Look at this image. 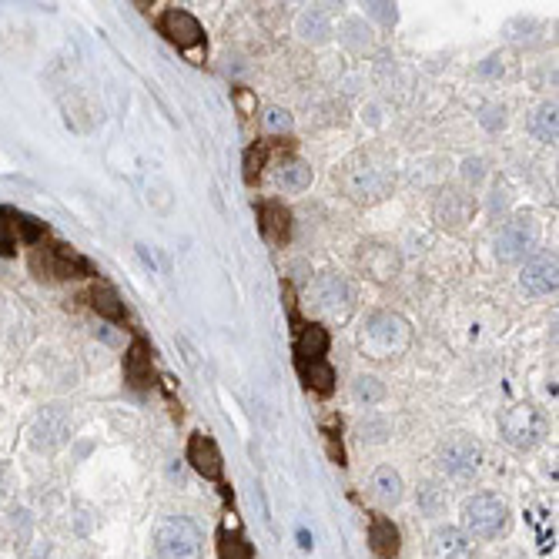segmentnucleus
I'll return each instance as SVG.
<instances>
[{"instance_id": "obj_9", "label": "nucleus", "mask_w": 559, "mask_h": 559, "mask_svg": "<svg viewBox=\"0 0 559 559\" xmlns=\"http://www.w3.org/2000/svg\"><path fill=\"white\" fill-rule=\"evenodd\" d=\"M432 559H479L476 543H472L469 533H462L456 526H442L432 533Z\"/></svg>"}, {"instance_id": "obj_4", "label": "nucleus", "mask_w": 559, "mask_h": 559, "mask_svg": "<svg viewBox=\"0 0 559 559\" xmlns=\"http://www.w3.org/2000/svg\"><path fill=\"white\" fill-rule=\"evenodd\" d=\"M439 466L449 472L452 479H472L479 469H483V449H479L476 439L469 436H452L442 442L439 449Z\"/></svg>"}, {"instance_id": "obj_11", "label": "nucleus", "mask_w": 559, "mask_h": 559, "mask_svg": "<svg viewBox=\"0 0 559 559\" xmlns=\"http://www.w3.org/2000/svg\"><path fill=\"white\" fill-rule=\"evenodd\" d=\"M519 285H523L529 295L556 292V262L549 255H539L533 262H526L523 275H519Z\"/></svg>"}, {"instance_id": "obj_24", "label": "nucleus", "mask_w": 559, "mask_h": 559, "mask_svg": "<svg viewBox=\"0 0 559 559\" xmlns=\"http://www.w3.org/2000/svg\"><path fill=\"white\" fill-rule=\"evenodd\" d=\"M533 131L539 134V141H556V104H543L533 114Z\"/></svg>"}, {"instance_id": "obj_7", "label": "nucleus", "mask_w": 559, "mask_h": 559, "mask_svg": "<svg viewBox=\"0 0 559 559\" xmlns=\"http://www.w3.org/2000/svg\"><path fill=\"white\" fill-rule=\"evenodd\" d=\"M67 436H71V416H67L64 406H51L44 409L37 422L31 426V446L37 452H54L61 449Z\"/></svg>"}, {"instance_id": "obj_21", "label": "nucleus", "mask_w": 559, "mask_h": 559, "mask_svg": "<svg viewBox=\"0 0 559 559\" xmlns=\"http://www.w3.org/2000/svg\"><path fill=\"white\" fill-rule=\"evenodd\" d=\"M218 556L221 559H252L255 553H252V543H248V539L238 533V529H221L218 533Z\"/></svg>"}, {"instance_id": "obj_27", "label": "nucleus", "mask_w": 559, "mask_h": 559, "mask_svg": "<svg viewBox=\"0 0 559 559\" xmlns=\"http://www.w3.org/2000/svg\"><path fill=\"white\" fill-rule=\"evenodd\" d=\"M355 399L379 402V399H382V385H379V379H372V375H362V379H355Z\"/></svg>"}, {"instance_id": "obj_17", "label": "nucleus", "mask_w": 559, "mask_h": 559, "mask_svg": "<svg viewBox=\"0 0 559 559\" xmlns=\"http://www.w3.org/2000/svg\"><path fill=\"white\" fill-rule=\"evenodd\" d=\"M308 185H312V168L298 158H285L282 168H278V188L288 191V195H298Z\"/></svg>"}, {"instance_id": "obj_28", "label": "nucleus", "mask_w": 559, "mask_h": 559, "mask_svg": "<svg viewBox=\"0 0 559 559\" xmlns=\"http://www.w3.org/2000/svg\"><path fill=\"white\" fill-rule=\"evenodd\" d=\"M288 124H292V118L282 111V108H272L265 114V128H272V131H288Z\"/></svg>"}, {"instance_id": "obj_14", "label": "nucleus", "mask_w": 559, "mask_h": 559, "mask_svg": "<svg viewBox=\"0 0 559 559\" xmlns=\"http://www.w3.org/2000/svg\"><path fill=\"white\" fill-rule=\"evenodd\" d=\"M369 543H372V553L382 556V559L399 556V549H402L399 529H395L392 519H385V516H372V523H369Z\"/></svg>"}, {"instance_id": "obj_25", "label": "nucleus", "mask_w": 559, "mask_h": 559, "mask_svg": "<svg viewBox=\"0 0 559 559\" xmlns=\"http://www.w3.org/2000/svg\"><path fill=\"white\" fill-rule=\"evenodd\" d=\"M17 242H21L17 238V215L0 208V255H14Z\"/></svg>"}, {"instance_id": "obj_16", "label": "nucleus", "mask_w": 559, "mask_h": 559, "mask_svg": "<svg viewBox=\"0 0 559 559\" xmlns=\"http://www.w3.org/2000/svg\"><path fill=\"white\" fill-rule=\"evenodd\" d=\"M258 221H262V235L268 238L272 245H285L288 242V211L282 205H275V201H265L262 208H258Z\"/></svg>"}, {"instance_id": "obj_12", "label": "nucleus", "mask_w": 559, "mask_h": 559, "mask_svg": "<svg viewBox=\"0 0 559 559\" xmlns=\"http://www.w3.org/2000/svg\"><path fill=\"white\" fill-rule=\"evenodd\" d=\"M188 459L205 479H218L221 476V452L215 446V439L205 436V432H195L188 442Z\"/></svg>"}, {"instance_id": "obj_8", "label": "nucleus", "mask_w": 559, "mask_h": 559, "mask_svg": "<svg viewBox=\"0 0 559 559\" xmlns=\"http://www.w3.org/2000/svg\"><path fill=\"white\" fill-rule=\"evenodd\" d=\"M533 245H536V225L529 218H513L499 231L496 255H499V262H519Z\"/></svg>"}, {"instance_id": "obj_19", "label": "nucleus", "mask_w": 559, "mask_h": 559, "mask_svg": "<svg viewBox=\"0 0 559 559\" xmlns=\"http://www.w3.org/2000/svg\"><path fill=\"white\" fill-rule=\"evenodd\" d=\"M329 352V332L318 329V325H308L298 339V362H322V355Z\"/></svg>"}, {"instance_id": "obj_23", "label": "nucleus", "mask_w": 559, "mask_h": 559, "mask_svg": "<svg viewBox=\"0 0 559 559\" xmlns=\"http://www.w3.org/2000/svg\"><path fill=\"white\" fill-rule=\"evenodd\" d=\"M446 503H449L446 489H439L436 483H426V486L419 489V509L426 516H439L442 509H446Z\"/></svg>"}, {"instance_id": "obj_20", "label": "nucleus", "mask_w": 559, "mask_h": 559, "mask_svg": "<svg viewBox=\"0 0 559 559\" xmlns=\"http://www.w3.org/2000/svg\"><path fill=\"white\" fill-rule=\"evenodd\" d=\"M91 305H94V312L104 315V318H111V322H124V305H121V298L118 292H114L111 285H94V292H91Z\"/></svg>"}, {"instance_id": "obj_26", "label": "nucleus", "mask_w": 559, "mask_h": 559, "mask_svg": "<svg viewBox=\"0 0 559 559\" xmlns=\"http://www.w3.org/2000/svg\"><path fill=\"white\" fill-rule=\"evenodd\" d=\"M265 161H268V148H265V144H255V148H248V154H245V181H258V175H262V168H265Z\"/></svg>"}, {"instance_id": "obj_22", "label": "nucleus", "mask_w": 559, "mask_h": 559, "mask_svg": "<svg viewBox=\"0 0 559 559\" xmlns=\"http://www.w3.org/2000/svg\"><path fill=\"white\" fill-rule=\"evenodd\" d=\"M302 365V375H305V382L312 385L315 392H322V395H329L335 389V372L329 369L325 362H298Z\"/></svg>"}, {"instance_id": "obj_1", "label": "nucleus", "mask_w": 559, "mask_h": 559, "mask_svg": "<svg viewBox=\"0 0 559 559\" xmlns=\"http://www.w3.org/2000/svg\"><path fill=\"white\" fill-rule=\"evenodd\" d=\"M154 553L158 559H205V536L185 516H165L154 526Z\"/></svg>"}, {"instance_id": "obj_6", "label": "nucleus", "mask_w": 559, "mask_h": 559, "mask_svg": "<svg viewBox=\"0 0 559 559\" xmlns=\"http://www.w3.org/2000/svg\"><path fill=\"white\" fill-rule=\"evenodd\" d=\"M365 342L372 345L375 355H392L409 345V322L392 312L375 315L369 322V332H365Z\"/></svg>"}, {"instance_id": "obj_15", "label": "nucleus", "mask_w": 559, "mask_h": 559, "mask_svg": "<svg viewBox=\"0 0 559 559\" xmlns=\"http://www.w3.org/2000/svg\"><path fill=\"white\" fill-rule=\"evenodd\" d=\"M349 302H352L349 285H345L339 275H329V278H322V282H318V308H322V312L345 315V312H349Z\"/></svg>"}, {"instance_id": "obj_10", "label": "nucleus", "mask_w": 559, "mask_h": 559, "mask_svg": "<svg viewBox=\"0 0 559 559\" xmlns=\"http://www.w3.org/2000/svg\"><path fill=\"white\" fill-rule=\"evenodd\" d=\"M158 27H161V34H165L168 41L178 44V47H195V44H201V24L188 11H178V7L161 17Z\"/></svg>"}, {"instance_id": "obj_13", "label": "nucleus", "mask_w": 559, "mask_h": 559, "mask_svg": "<svg viewBox=\"0 0 559 559\" xmlns=\"http://www.w3.org/2000/svg\"><path fill=\"white\" fill-rule=\"evenodd\" d=\"M124 382L131 389H148L151 385V352L144 342H134L124 355Z\"/></svg>"}, {"instance_id": "obj_5", "label": "nucleus", "mask_w": 559, "mask_h": 559, "mask_svg": "<svg viewBox=\"0 0 559 559\" xmlns=\"http://www.w3.org/2000/svg\"><path fill=\"white\" fill-rule=\"evenodd\" d=\"M31 268L41 278H81V275H91V265L67 245H54V248H41V252H34Z\"/></svg>"}, {"instance_id": "obj_18", "label": "nucleus", "mask_w": 559, "mask_h": 559, "mask_svg": "<svg viewBox=\"0 0 559 559\" xmlns=\"http://www.w3.org/2000/svg\"><path fill=\"white\" fill-rule=\"evenodd\" d=\"M372 489H375V499H379L382 506H395L402 499V479H399V472L389 469V466L375 469Z\"/></svg>"}, {"instance_id": "obj_3", "label": "nucleus", "mask_w": 559, "mask_h": 559, "mask_svg": "<svg viewBox=\"0 0 559 559\" xmlns=\"http://www.w3.org/2000/svg\"><path fill=\"white\" fill-rule=\"evenodd\" d=\"M499 432L509 446L516 449H533L539 439L546 436V422L533 406H513L499 416Z\"/></svg>"}, {"instance_id": "obj_2", "label": "nucleus", "mask_w": 559, "mask_h": 559, "mask_svg": "<svg viewBox=\"0 0 559 559\" xmlns=\"http://www.w3.org/2000/svg\"><path fill=\"white\" fill-rule=\"evenodd\" d=\"M462 526L476 539H496L509 529V506L493 493H476L462 503Z\"/></svg>"}]
</instances>
